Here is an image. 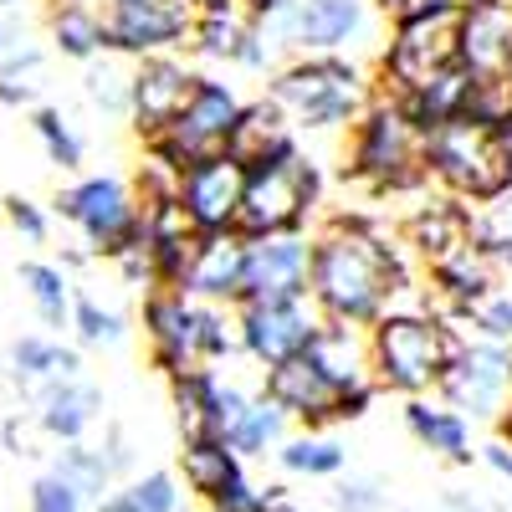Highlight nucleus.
Masks as SVG:
<instances>
[{"instance_id": "3", "label": "nucleus", "mask_w": 512, "mask_h": 512, "mask_svg": "<svg viewBox=\"0 0 512 512\" xmlns=\"http://www.w3.org/2000/svg\"><path fill=\"white\" fill-rule=\"evenodd\" d=\"M262 41L282 57H349L359 67H379L390 26L374 0H292L267 16H251Z\"/></svg>"}, {"instance_id": "12", "label": "nucleus", "mask_w": 512, "mask_h": 512, "mask_svg": "<svg viewBox=\"0 0 512 512\" xmlns=\"http://www.w3.org/2000/svg\"><path fill=\"white\" fill-rule=\"evenodd\" d=\"M195 0H108L103 26H108V52L118 57H169L185 52L190 57V36H195Z\"/></svg>"}, {"instance_id": "52", "label": "nucleus", "mask_w": 512, "mask_h": 512, "mask_svg": "<svg viewBox=\"0 0 512 512\" xmlns=\"http://www.w3.org/2000/svg\"><path fill=\"white\" fill-rule=\"evenodd\" d=\"M262 512H308L297 497H287V487H267V507Z\"/></svg>"}, {"instance_id": "54", "label": "nucleus", "mask_w": 512, "mask_h": 512, "mask_svg": "<svg viewBox=\"0 0 512 512\" xmlns=\"http://www.w3.org/2000/svg\"><path fill=\"white\" fill-rule=\"evenodd\" d=\"M497 436H502V441H512V400H507V415L497 420Z\"/></svg>"}, {"instance_id": "57", "label": "nucleus", "mask_w": 512, "mask_h": 512, "mask_svg": "<svg viewBox=\"0 0 512 512\" xmlns=\"http://www.w3.org/2000/svg\"><path fill=\"white\" fill-rule=\"evenodd\" d=\"M103 6H108V0H103Z\"/></svg>"}, {"instance_id": "37", "label": "nucleus", "mask_w": 512, "mask_h": 512, "mask_svg": "<svg viewBox=\"0 0 512 512\" xmlns=\"http://www.w3.org/2000/svg\"><path fill=\"white\" fill-rule=\"evenodd\" d=\"M47 472H57L62 482H72L82 497H88L93 507L103 502V497H113L118 487V477H113V466L103 461V451L98 446H88V441H82V446H57L52 451V461H47Z\"/></svg>"}, {"instance_id": "4", "label": "nucleus", "mask_w": 512, "mask_h": 512, "mask_svg": "<svg viewBox=\"0 0 512 512\" xmlns=\"http://www.w3.org/2000/svg\"><path fill=\"white\" fill-rule=\"evenodd\" d=\"M461 333L441 308H395L369 328V369L379 395L425 400L441 390V379L456 359Z\"/></svg>"}, {"instance_id": "58", "label": "nucleus", "mask_w": 512, "mask_h": 512, "mask_svg": "<svg viewBox=\"0 0 512 512\" xmlns=\"http://www.w3.org/2000/svg\"><path fill=\"white\" fill-rule=\"evenodd\" d=\"M461 6H466V0H461Z\"/></svg>"}, {"instance_id": "34", "label": "nucleus", "mask_w": 512, "mask_h": 512, "mask_svg": "<svg viewBox=\"0 0 512 512\" xmlns=\"http://www.w3.org/2000/svg\"><path fill=\"white\" fill-rule=\"evenodd\" d=\"M216 384H221V369H200V374L169 379V410H175L180 446H185V441H216V436H210V415H216Z\"/></svg>"}, {"instance_id": "35", "label": "nucleus", "mask_w": 512, "mask_h": 512, "mask_svg": "<svg viewBox=\"0 0 512 512\" xmlns=\"http://www.w3.org/2000/svg\"><path fill=\"white\" fill-rule=\"evenodd\" d=\"M292 436V420L256 390L251 395V405L241 410V420H236V431L226 436V446L241 456V461H267V456H277V446Z\"/></svg>"}, {"instance_id": "41", "label": "nucleus", "mask_w": 512, "mask_h": 512, "mask_svg": "<svg viewBox=\"0 0 512 512\" xmlns=\"http://www.w3.org/2000/svg\"><path fill=\"white\" fill-rule=\"evenodd\" d=\"M451 328H456L461 338H482V344L512 349V287L487 292L477 308H466L461 318H451Z\"/></svg>"}, {"instance_id": "39", "label": "nucleus", "mask_w": 512, "mask_h": 512, "mask_svg": "<svg viewBox=\"0 0 512 512\" xmlns=\"http://www.w3.org/2000/svg\"><path fill=\"white\" fill-rule=\"evenodd\" d=\"M72 338L82 349H123L128 344V318L108 303H98L93 292L77 287V303H72Z\"/></svg>"}, {"instance_id": "30", "label": "nucleus", "mask_w": 512, "mask_h": 512, "mask_svg": "<svg viewBox=\"0 0 512 512\" xmlns=\"http://www.w3.org/2000/svg\"><path fill=\"white\" fill-rule=\"evenodd\" d=\"M272 461H277L282 477H297V482H338V477L349 472L344 441H333L328 431H292L277 446Z\"/></svg>"}, {"instance_id": "32", "label": "nucleus", "mask_w": 512, "mask_h": 512, "mask_svg": "<svg viewBox=\"0 0 512 512\" xmlns=\"http://www.w3.org/2000/svg\"><path fill=\"white\" fill-rule=\"evenodd\" d=\"M47 36L52 47L72 62H98L108 52V26H103V6H93V0H67V6H52L47 16Z\"/></svg>"}, {"instance_id": "45", "label": "nucleus", "mask_w": 512, "mask_h": 512, "mask_svg": "<svg viewBox=\"0 0 512 512\" xmlns=\"http://www.w3.org/2000/svg\"><path fill=\"white\" fill-rule=\"evenodd\" d=\"M26 507L31 512H93V502L82 497L72 482H62L57 472H41L26 492Z\"/></svg>"}, {"instance_id": "24", "label": "nucleus", "mask_w": 512, "mask_h": 512, "mask_svg": "<svg viewBox=\"0 0 512 512\" xmlns=\"http://www.w3.org/2000/svg\"><path fill=\"white\" fill-rule=\"evenodd\" d=\"M400 415H405V431L415 436V446L420 451H431V456H441V461H451V466H472L477 461V425L472 420H461L451 405H441L436 395H425V400H405L400 405Z\"/></svg>"}, {"instance_id": "25", "label": "nucleus", "mask_w": 512, "mask_h": 512, "mask_svg": "<svg viewBox=\"0 0 512 512\" xmlns=\"http://www.w3.org/2000/svg\"><path fill=\"white\" fill-rule=\"evenodd\" d=\"M11 379L21 400L31 405L41 390H52V384H67V379H82V354L72 344H62V338L52 333H21L11 344Z\"/></svg>"}, {"instance_id": "22", "label": "nucleus", "mask_w": 512, "mask_h": 512, "mask_svg": "<svg viewBox=\"0 0 512 512\" xmlns=\"http://www.w3.org/2000/svg\"><path fill=\"white\" fill-rule=\"evenodd\" d=\"M31 420L52 446H82L88 431L103 420V390L88 374L67 379V384H52V390H41L31 400Z\"/></svg>"}, {"instance_id": "8", "label": "nucleus", "mask_w": 512, "mask_h": 512, "mask_svg": "<svg viewBox=\"0 0 512 512\" xmlns=\"http://www.w3.org/2000/svg\"><path fill=\"white\" fill-rule=\"evenodd\" d=\"M52 210L82 236V246L93 256H108V262H118L144 236V205H139L134 185L123 175H108V169L103 175H77L72 185H62Z\"/></svg>"}, {"instance_id": "38", "label": "nucleus", "mask_w": 512, "mask_h": 512, "mask_svg": "<svg viewBox=\"0 0 512 512\" xmlns=\"http://www.w3.org/2000/svg\"><path fill=\"white\" fill-rule=\"evenodd\" d=\"M31 134H36L41 154H47V164H57L62 175H77L82 159H88V144H82L77 123H72V118H67L57 103H41V108H31Z\"/></svg>"}, {"instance_id": "53", "label": "nucleus", "mask_w": 512, "mask_h": 512, "mask_svg": "<svg viewBox=\"0 0 512 512\" xmlns=\"http://www.w3.org/2000/svg\"><path fill=\"white\" fill-rule=\"evenodd\" d=\"M93 512H134V507H128V502H123V497L113 492V497H103V502H98Z\"/></svg>"}, {"instance_id": "17", "label": "nucleus", "mask_w": 512, "mask_h": 512, "mask_svg": "<svg viewBox=\"0 0 512 512\" xmlns=\"http://www.w3.org/2000/svg\"><path fill=\"white\" fill-rule=\"evenodd\" d=\"M313 287V231L292 236H256L246 241V303H292Z\"/></svg>"}, {"instance_id": "27", "label": "nucleus", "mask_w": 512, "mask_h": 512, "mask_svg": "<svg viewBox=\"0 0 512 512\" xmlns=\"http://www.w3.org/2000/svg\"><path fill=\"white\" fill-rule=\"evenodd\" d=\"M287 149H297V134H292V123L282 118V108H277L267 93L246 98V113H241V123H236V139H231L226 154L251 169V164L277 159V154H287Z\"/></svg>"}, {"instance_id": "26", "label": "nucleus", "mask_w": 512, "mask_h": 512, "mask_svg": "<svg viewBox=\"0 0 512 512\" xmlns=\"http://www.w3.org/2000/svg\"><path fill=\"white\" fill-rule=\"evenodd\" d=\"M41 47L31 41V26L16 21L11 11H0V103L26 108L41 88Z\"/></svg>"}, {"instance_id": "49", "label": "nucleus", "mask_w": 512, "mask_h": 512, "mask_svg": "<svg viewBox=\"0 0 512 512\" xmlns=\"http://www.w3.org/2000/svg\"><path fill=\"white\" fill-rule=\"evenodd\" d=\"M98 451H103V461L113 466V477H123L128 466H134V446H128V431H123V425H108L103 441H98Z\"/></svg>"}, {"instance_id": "43", "label": "nucleus", "mask_w": 512, "mask_h": 512, "mask_svg": "<svg viewBox=\"0 0 512 512\" xmlns=\"http://www.w3.org/2000/svg\"><path fill=\"white\" fill-rule=\"evenodd\" d=\"M466 118H477V123H487V128H497V134L512 139V72L477 77L472 103H466Z\"/></svg>"}, {"instance_id": "19", "label": "nucleus", "mask_w": 512, "mask_h": 512, "mask_svg": "<svg viewBox=\"0 0 512 512\" xmlns=\"http://www.w3.org/2000/svg\"><path fill=\"white\" fill-rule=\"evenodd\" d=\"M241 195H246V164L231 159V154H216V159L190 164L185 180H180V210H185V221H190L200 236L236 231V221H241Z\"/></svg>"}, {"instance_id": "18", "label": "nucleus", "mask_w": 512, "mask_h": 512, "mask_svg": "<svg viewBox=\"0 0 512 512\" xmlns=\"http://www.w3.org/2000/svg\"><path fill=\"white\" fill-rule=\"evenodd\" d=\"M175 292H185L190 303H210V308H241V292H246V236L241 231L195 236L185 267L175 277Z\"/></svg>"}, {"instance_id": "42", "label": "nucleus", "mask_w": 512, "mask_h": 512, "mask_svg": "<svg viewBox=\"0 0 512 512\" xmlns=\"http://www.w3.org/2000/svg\"><path fill=\"white\" fill-rule=\"evenodd\" d=\"M118 497L134 512H180L190 492H185V482L169 472V466H154V472H144V477H128L118 487Z\"/></svg>"}, {"instance_id": "21", "label": "nucleus", "mask_w": 512, "mask_h": 512, "mask_svg": "<svg viewBox=\"0 0 512 512\" xmlns=\"http://www.w3.org/2000/svg\"><path fill=\"white\" fill-rule=\"evenodd\" d=\"M461 67L472 77L512 72V0H466L461 6Z\"/></svg>"}, {"instance_id": "51", "label": "nucleus", "mask_w": 512, "mask_h": 512, "mask_svg": "<svg viewBox=\"0 0 512 512\" xmlns=\"http://www.w3.org/2000/svg\"><path fill=\"white\" fill-rule=\"evenodd\" d=\"M441 512H512V507H502V502H482L477 492L466 497V492H446L441 497Z\"/></svg>"}, {"instance_id": "50", "label": "nucleus", "mask_w": 512, "mask_h": 512, "mask_svg": "<svg viewBox=\"0 0 512 512\" xmlns=\"http://www.w3.org/2000/svg\"><path fill=\"white\" fill-rule=\"evenodd\" d=\"M477 461L487 466L492 477H502V482H512V441H502V436H492V441H482L477 446Z\"/></svg>"}, {"instance_id": "2", "label": "nucleus", "mask_w": 512, "mask_h": 512, "mask_svg": "<svg viewBox=\"0 0 512 512\" xmlns=\"http://www.w3.org/2000/svg\"><path fill=\"white\" fill-rule=\"evenodd\" d=\"M262 93L282 108L297 144H308L328 134L349 139L354 123L374 108L379 82H374V67H359L349 57H292L272 72Z\"/></svg>"}, {"instance_id": "9", "label": "nucleus", "mask_w": 512, "mask_h": 512, "mask_svg": "<svg viewBox=\"0 0 512 512\" xmlns=\"http://www.w3.org/2000/svg\"><path fill=\"white\" fill-rule=\"evenodd\" d=\"M461 62V11H441V16H420L405 26H390L384 57L374 67V82L384 98H410L420 93L436 72Z\"/></svg>"}, {"instance_id": "1", "label": "nucleus", "mask_w": 512, "mask_h": 512, "mask_svg": "<svg viewBox=\"0 0 512 512\" xmlns=\"http://www.w3.org/2000/svg\"><path fill=\"white\" fill-rule=\"evenodd\" d=\"M410 256L395 231L364 216H323L313 226V308L323 323L374 328L384 313L410 308Z\"/></svg>"}, {"instance_id": "36", "label": "nucleus", "mask_w": 512, "mask_h": 512, "mask_svg": "<svg viewBox=\"0 0 512 512\" xmlns=\"http://www.w3.org/2000/svg\"><path fill=\"white\" fill-rule=\"evenodd\" d=\"M472 88H477V77L466 72L461 62L456 67H446V72H436L431 82H425L420 93H410L405 98V108L425 123V128H441V123H451V118H466V103H472Z\"/></svg>"}, {"instance_id": "44", "label": "nucleus", "mask_w": 512, "mask_h": 512, "mask_svg": "<svg viewBox=\"0 0 512 512\" xmlns=\"http://www.w3.org/2000/svg\"><path fill=\"white\" fill-rule=\"evenodd\" d=\"M333 512H384L390 507V492H384L379 477H359V472H344L328 492Z\"/></svg>"}, {"instance_id": "15", "label": "nucleus", "mask_w": 512, "mask_h": 512, "mask_svg": "<svg viewBox=\"0 0 512 512\" xmlns=\"http://www.w3.org/2000/svg\"><path fill=\"white\" fill-rule=\"evenodd\" d=\"M256 390H262V395L292 420V431H333V425L359 420V415L369 410V405H359V400H349L344 390H338V384L313 364V354L267 369Z\"/></svg>"}, {"instance_id": "28", "label": "nucleus", "mask_w": 512, "mask_h": 512, "mask_svg": "<svg viewBox=\"0 0 512 512\" xmlns=\"http://www.w3.org/2000/svg\"><path fill=\"white\" fill-rule=\"evenodd\" d=\"M16 282L26 287V303L41 323V333L62 338L72 328V303H77V287L67 277L62 262H21L16 267Z\"/></svg>"}, {"instance_id": "29", "label": "nucleus", "mask_w": 512, "mask_h": 512, "mask_svg": "<svg viewBox=\"0 0 512 512\" xmlns=\"http://www.w3.org/2000/svg\"><path fill=\"white\" fill-rule=\"evenodd\" d=\"M256 36L251 11H231V16H200L195 36H190V62L205 67H221V72H241V57Z\"/></svg>"}, {"instance_id": "31", "label": "nucleus", "mask_w": 512, "mask_h": 512, "mask_svg": "<svg viewBox=\"0 0 512 512\" xmlns=\"http://www.w3.org/2000/svg\"><path fill=\"white\" fill-rule=\"evenodd\" d=\"M246 472V461L226 446V441H185L180 446V466H175V477L185 482L190 497H200L205 507L216 502L236 477Z\"/></svg>"}, {"instance_id": "40", "label": "nucleus", "mask_w": 512, "mask_h": 512, "mask_svg": "<svg viewBox=\"0 0 512 512\" xmlns=\"http://www.w3.org/2000/svg\"><path fill=\"white\" fill-rule=\"evenodd\" d=\"M472 231H477V246L497 262V272L512 277V185L472 210Z\"/></svg>"}, {"instance_id": "16", "label": "nucleus", "mask_w": 512, "mask_h": 512, "mask_svg": "<svg viewBox=\"0 0 512 512\" xmlns=\"http://www.w3.org/2000/svg\"><path fill=\"white\" fill-rule=\"evenodd\" d=\"M195 88H200V67L185 52L144 57L134 67V113H128L139 144H159L175 128V118L185 113V103L195 98Z\"/></svg>"}, {"instance_id": "7", "label": "nucleus", "mask_w": 512, "mask_h": 512, "mask_svg": "<svg viewBox=\"0 0 512 512\" xmlns=\"http://www.w3.org/2000/svg\"><path fill=\"white\" fill-rule=\"evenodd\" d=\"M425 164H431L436 195L477 210L512 185V139L477 118H451V123L431 128Z\"/></svg>"}, {"instance_id": "46", "label": "nucleus", "mask_w": 512, "mask_h": 512, "mask_svg": "<svg viewBox=\"0 0 512 512\" xmlns=\"http://www.w3.org/2000/svg\"><path fill=\"white\" fill-rule=\"evenodd\" d=\"M6 221H11V231H16L21 241H31V246L52 241V210L36 205V200H26V195H11V200H6Z\"/></svg>"}, {"instance_id": "20", "label": "nucleus", "mask_w": 512, "mask_h": 512, "mask_svg": "<svg viewBox=\"0 0 512 512\" xmlns=\"http://www.w3.org/2000/svg\"><path fill=\"white\" fill-rule=\"evenodd\" d=\"M395 236H400V246H405V256H410V267H420V272L441 267L446 256H456L461 246L477 241L472 210L456 205V200H446V195H431L425 205H415L410 216L400 221Z\"/></svg>"}, {"instance_id": "47", "label": "nucleus", "mask_w": 512, "mask_h": 512, "mask_svg": "<svg viewBox=\"0 0 512 512\" xmlns=\"http://www.w3.org/2000/svg\"><path fill=\"white\" fill-rule=\"evenodd\" d=\"M384 26H405L420 16H441V11H461V0H374Z\"/></svg>"}, {"instance_id": "23", "label": "nucleus", "mask_w": 512, "mask_h": 512, "mask_svg": "<svg viewBox=\"0 0 512 512\" xmlns=\"http://www.w3.org/2000/svg\"><path fill=\"white\" fill-rule=\"evenodd\" d=\"M308 354H313V364H318L349 400H359V405H374V400H379V384H374V369H369V328L328 323Z\"/></svg>"}, {"instance_id": "6", "label": "nucleus", "mask_w": 512, "mask_h": 512, "mask_svg": "<svg viewBox=\"0 0 512 512\" xmlns=\"http://www.w3.org/2000/svg\"><path fill=\"white\" fill-rule=\"evenodd\" d=\"M323 169L318 159L297 144L277 159H262L246 169V195H241V221L236 231L246 241L256 236H292L313 231L323 221Z\"/></svg>"}, {"instance_id": "55", "label": "nucleus", "mask_w": 512, "mask_h": 512, "mask_svg": "<svg viewBox=\"0 0 512 512\" xmlns=\"http://www.w3.org/2000/svg\"><path fill=\"white\" fill-rule=\"evenodd\" d=\"M400 512H431V507H400Z\"/></svg>"}, {"instance_id": "14", "label": "nucleus", "mask_w": 512, "mask_h": 512, "mask_svg": "<svg viewBox=\"0 0 512 512\" xmlns=\"http://www.w3.org/2000/svg\"><path fill=\"white\" fill-rule=\"evenodd\" d=\"M236 328H241V359L267 374L277 364L303 359L328 323L313 308V297H292V303H246V308H236Z\"/></svg>"}, {"instance_id": "13", "label": "nucleus", "mask_w": 512, "mask_h": 512, "mask_svg": "<svg viewBox=\"0 0 512 512\" xmlns=\"http://www.w3.org/2000/svg\"><path fill=\"white\" fill-rule=\"evenodd\" d=\"M144 344H149V364L164 374V384L180 374L216 369L210 349H205V303H190L175 287H159L144 297Z\"/></svg>"}, {"instance_id": "11", "label": "nucleus", "mask_w": 512, "mask_h": 512, "mask_svg": "<svg viewBox=\"0 0 512 512\" xmlns=\"http://www.w3.org/2000/svg\"><path fill=\"white\" fill-rule=\"evenodd\" d=\"M436 400L451 405L461 420L497 431V420L507 415V400H512V349L482 344V338H461Z\"/></svg>"}, {"instance_id": "5", "label": "nucleus", "mask_w": 512, "mask_h": 512, "mask_svg": "<svg viewBox=\"0 0 512 512\" xmlns=\"http://www.w3.org/2000/svg\"><path fill=\"white\" fill-rule=\"evenodd\" d=\"M431 128H425L400 98H374V108L344 139V175L374 195H420L431 185Z\"/></svg>"}, {"instance_id": "10", "label": "nucleus", "mask_w": 512, "mask_h": 512, "mask_svg": "<svg viewBox=\"0 0 512 512\" xmlns=\"http://www.w3.org/2000/svg\"><path fill=\"white\" fill-rule=\"evenodd\" d=\"M241 113H246V93L236 88V82H226L216 72H200V88L185 103V113L175 118V128H169L159 144H144V149H159L164 159H175L180 169H190L200 159H216V154L231 149Z\"/></svg>"}, {"instance_id": "33", "label": "nucleus", "mask_w": 512, "mask_h": 512, "mask_svg": "<svg viewBox=\"0 0 512 512\" xmlns=\"http://www.w3.org/2000/svg\"><path fill=\"white\" fill-rule=\"evenodd\" d=\"M134 57H118V52H103L98 62L82 67V98H88L93 113L113 118V123H128L134 113Z\"/></svg>"}, {"instance_id": "56", "label": "nucleus", "mask_w": 512, "mask_h": 512, "mask_svg": "<svg viewBox=\"0 0 512 512\" xmlns=\"http://www.w3.org/2000/svg\"><path fill=\"white\" fill-rule=\"evenodd\" d=\"M11 6H16V0H0V11H11Z\"/></svg>"}, {"instance_id": "48", "label": "nucleus", "mask_w": 512, "mask_h": 512, "mask_svg": "<svg viewBox=\"0 0 512 512\" xmlns=\"http://www.w3.org/2000/svg\"><path fill=\"white\" fill-rule=\"evenodd\" d=\"M267 507V487H256L251 472H241L216 502H210V512H262Z\"/></svg>"}]
</instances>
